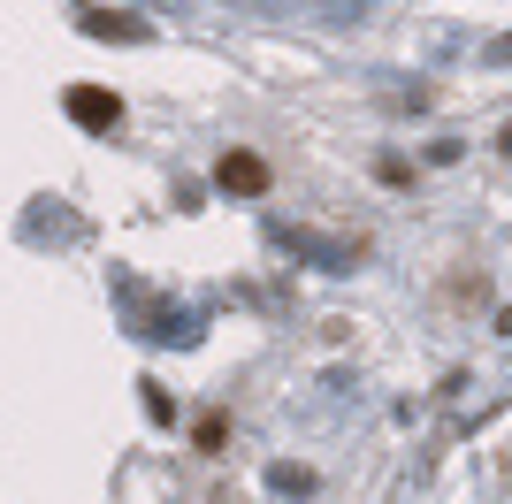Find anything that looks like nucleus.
Returning <instances> with one entry per match:
<instances>
[{
	"label": "nucleus",
	"instance_id": "obj_1",
	"mask_svg": "<svg viewBox=\"0 0 512 504\" xmlns=\"http://www.w3.org/2000/svg\"><path fill=\"white\" fill-rule=\"evenodd\" d=\"M268 184H276V168L260 161V153H222L214 161V191H230V199H260Z\"/></svg>",
	"mask_w": 512,
	"mask_h": 504
},
{
	"label": "nucleus",
	"instance_id": "obj_2",
	"mask_svg": "<svg viewBox=\"0 0 512 504\" xmlns=\"http://www.w3.org/2000/svg\"><path fill=\"white\" fill-rule=\"evenodd\" d=\"M69 123L77 130H115L123 123V100L100 92V84H69Z\"/></svg>",
	"mask_w": 512,
	"mask_h": 504
},
{
	"label": "nucleus",
	"instance_id": "obj_3",
	"mask_svg": "<svg viewBox=\"0 0 512 504\" xmlns=\"http://www.w3.org/2000/svg\"><path fill=\"white\" fill-rule=\"evenodd\" d=\"M192 443H199V451H222V443H230V420H222V413H207V420L192 428Z\"/></svg>",
	"mask_w": 512,
	"mask_h": 504
}]
</instances>
